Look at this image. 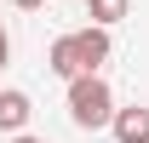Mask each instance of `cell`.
<instances>
[{
  "instance_id": "cell-1",
  "label": "cell",
  "mask_w": 149,
  "mask_h": 143,
  "mask_svg": "<svg viewBox=\"0 0 149 143\" xmlns=\"http://www.w3.org/2000/svg\"><path fill=\"white\" fill-rule=\"evenodd\" d=\"M109 115H115V92H109V80H103L97 69L74 74V80H69V120L86 126V132H97V126H109Z\"/></svg>"
},
{
  "instance_id": "cell-2",
  "label": "cell",
  "mask_w": 149,
  "mask_h": 143,
  "mask_svg": "<svg viewBox=\"0 0 149 143\" xmlns=\"http://www.w3.org/2000/svg\"><path fill=\"white\" fill-rule=\"evenodd\" d=\"M74 46H80V69H103V63H109V29H103V23L74 29Z\"/></svg>"
},
{
  "instance_id": "cell-3",
  "label": "cell",
  "mask_w": 149,
  "mask_h": 143,
  "mask_svg": "<svg viewBox=\"0 0 149 143\" xmlns=\"http://www.w3.org/2000/svg\"><path fill=\"white\" fill-rule=\"evenodd\" d=\"M109 132H115V143H149V109H115L109 115Z\"/></svg>"
},
{
  "instance_id": "cell-4",
  "label": "cell",
  "mask_w": 149,
  "mask_h": 143,
  "mask_svg": "<svg viewBox=\"0 0 149 143\" xmlns=\"http://www.w3.org/2000/svg\"><path fill=\"white\" fill-rule=\"evenodd\" d=\"M46 69H52L57 80H74V74H86V69H80V46H74V35H57V40H52V52H46Z\"/></svg>"
},
{
  "instance_id": "cell-5",
  "label": "cell",
  "mask_w": 149,
  "mask_h": 143,
  "mask_svg": "<svg viewBox=\"0 0 149 143\" xmlns=\"http://www.w3.org/2000/svg\"><path fill=\"white\" fill-rule=\"evenodd\" d=\"M29 115H35L29 92H17V86L0 92V132H23V126H29Z\"/></svg>"
},
{
  "instance_id": "cell-6",
  "label": "cell",
  "mask_w": 149,
  "mask_h": 143,
  "mask_svg": "<svg viewBox=\"0 0 149 143\" xmlns=\"http://www.w3.org/2000/svg\"><path fill=\"white\" fill-rule=\"evenodd\" d=\"M126 6H132V0H86V17L103 23V29H115V23L126 17Z\"/></svg>"
},
{
  "instance_id": "cell-7",
  "label": "cell",
  "mask_w": 149,
  "mask_h": 143,
  "mask_svg": "<svg viewBox=\"0 0 149 143\" xmlns=\"http://www.w3.org/2000/svg\"><path fill=\"white\" fill-rule=\"evenodd\" d=\"M6 63H12V35L0 29V69H6Z\"/></svg>"
},
{
  "instance_id": "cell-8",
  "label": "cell",
  "mask_w": 149,
  "mask_h": 143,
  "mask_svg": "<svg viewBox=\"0 0 149 143\" xmlns=\"http://www.w3.org/2000/svg\"><path fill=\"white\" fill-rule=\"evenodd\" d=\"M12 6H23V12H40V6H46V0H12Z\"/></svg>"
},
{
  "instance_id": "cell-9",
  "label": "cell",
  "mask_w": 149,
  "mask_h": 143,
  "mask_svg": "<svg viewBox=\"0 0 149 143\" xmlns=\"http://www.w3.org/2000/svg\"><path fill=\"white\" fill-rule=\"evenodd\" d=\"M12 143H40V137H29V132H12Z\"/></svg>"
}]
</instances>
